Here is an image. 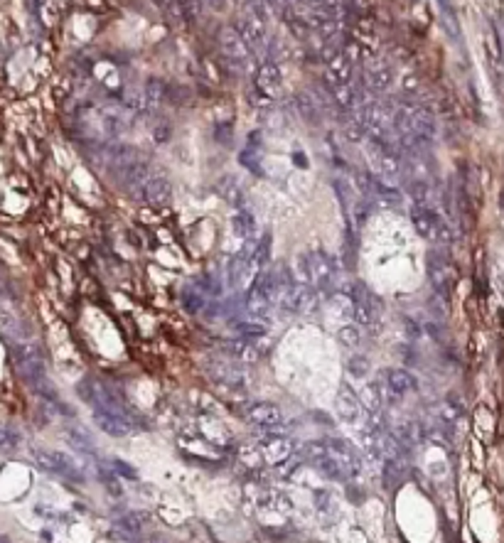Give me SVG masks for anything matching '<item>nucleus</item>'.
Masks as SVG:
<instances>
[{"instance_id": "nucleus-45", "label": "nucleus", "mask_w": 504, "mask_h": 543, "mask_svg": "<svg viewBox=\"0 0 504 543\" xmlns=\"http://www.w3.org/2000/svg\"><path fill=\"white\" fill-rule=\"evenodd\" d=\"M0 303H3V283H0Z\"/></svg>"}, {"instance_id": "nucleus-29", "label": "nucleus", "mask_w": 504, "mask_h": 543, "mask_svg": "<svg viewBox=\"0 0 504 543\" xmlns=\"http://www.w3.org/2000/svg\"><path fill=\"white\" fill-rule=\"evenodd\" d=\"M236 335L241 339H261L266 337V327L261 322H253V319H244V322H236Z\"/></svg>"}, {"instance_id": "nucleus-28", "label": "nucleus", "mask_w": 504, "mask_h": 543, "mask_svg": "<svg viewBox=\"0 0 504 543\" xmlns=\"http://www.w3.org/2000/svg\"><path fill=\"white\" fill-rule=\"evenodd\" d=\"M231 226H234L236 236H241V239H246V236H251L253 231H256V219H253V214L249 212H236L234 219H231Z\"/></svg>"}, {"instance_id": "nucleus-25", "label": "nucleus", "mask_w": 504, "mask_h": 543, "mask_svg": "<svg viewBox=\"0 0 504 543\" xmlns=\"http://www.w3.org/2000/svg\"><path fill=\"white\" fill-rule=\"evenodd\" d=\"M217 192L222 197H224L226 202H231V204H244V192H241V187H239V182H236L231 175H224V177H219L217 179Z\"/></svg>"}, {"instance_id": "nucleus-35", "label": "nucleus", "mask_w": 504, "mask_h": 543, "mask_svg": "<svg viewBox=\"0 0 504 543\" xmlns=\"http://www.w3.org/2000/svg\"><path fill=\"white\" fill-rule=\"evenodd\" d=\"M17 442H20L17 433L12 431L10 426H6L3 420H0V450H12V448H17Z\"/></svg>"}, {"instance_id": "nucleus-4", "label": "nucleus", "mask_w": 504, "mask_h": 543, "mask_svg": "<svg viewBox=\"0 0 504 543\" xmlns=\"http://www.w3.org/2000/svg\"><path fill=\"white\" fill-rule=\"evenodd\" d=\"M302 266H305V273L308 278L313 280V286L318 290H330L332 280H335V264H332V258L322 251H310L305 253L302 258Z\"/></svg>"}, {"instance_id": "nucleus-24", "label": "nucleus", "mask_w": 504, "mask_h": 543, "mask_svg": "<svg viewBox=\"0 0 504 543\" xmlns=\"http://www.w3.org/2000/svg\"><path fill=\"white\" fill-rule=\"evenodd\" d=\"M293 103H295L298 108V116H302L305 121H318L320 116V108H318V101H315V96L305 94V91H298L295 96H293Z\"/></svg>"}, {"instance_id": "nucleus-42", "label": "nucleus", "mask_w": 504, "mask_h": 543, "mask_svg": "<svg viewBox=\"0 0 504 543\" xmlns=\"http://www.w3.org/2000/svg\"><path fill=\"white\" fill-rule=\"evenodd\" d=\"M204 3H209V6L217 8V10H222V8L226 6V0H204Z\"/></svg>"}, {"instance_id": "nucleus-22", "label": "nucleus", "mask_w": 504, "mask_h": 543, "mask_svg": "<svg viewBox=\"0 0 504 543\" xmlns=\"http://www.w3.org/2000/svg\"><path fill=\"white\" fill-rule=\"evenodd\" d=\"M349 77H352V67L345 55H337L332 62H327V79L332 81V86L349 84Z\"/></svg>"}, {"instance_id": "nucleus-39", "label": "nucleus", "mask_w": 504, "mask_h": 543, "mask_svg": "<svg viewBox=\"0 0 504 543\" xmlns=\"http://www.w3.org/2000/svg\"><path fill=\"white\" fill-rule=\"evenodd\" d=\"M347 369L352 376H367V371H369V362H367L365 357H359V354H352V359L347 362Z\"/></svg>"}, {"instance_id": "nucleus-36", "label": "nucleus", "mask_w": 504, "mask_h": 543, "mask_svg": "<svg viewBox=\"0 0 504 543\" xmlns=\"http://www.w3.org/2000/svg\"><path fill=\"white\" fill-rule=\"evenodd\" d=\"M463 415V408H460L458 404H450V401H445V404L440 406V411H438V420H443V423H455V420Z\"/></svg>"}, {"instance_id": "nucleus-38", "label": "nucleus", "mask_w": 504, "mask_h": 543, "mask_svg": "<svg viewBox=\"0 0 504 543\" xmlns=\"http://www.w3.org/2000/svg\"><path fill=\"white\" fill-rule=\"evenodd\" d=\"M175 3V10L180 12V15H185L187 20H192V17L200 15V8H197V0H173Z\"/></svg>"}, {"instance_id": "nucleus-26", "label": "nucleus", "mask_w": 504, "mask_h": 543, "mask_svg": "<svg viewBox=\"0 0 504 543\" xmlns=\"http://www.w3.org/2000/svg\"><path fill=\"white\" fill-rule=\"evenodd\" d=\"M271 305H273V303H271L264 293L258 290V286H253L251 290H249L246 310L251 313V317H266V315H269V310H271Z\"/></svg>"}, {"instance_id": "nucleus-41", "label": "nucleus", "mask_w": 504, "mask_h": 543, "mask_svg": "<svg viewBox=\"0 0 504 543\" xmlns=\"http://www.w3.org/2000/svg\"><path fill=\"white\" fill-rule=\"evenodd\" d=\"M403 327H406V337L409 339H416V337H420V327H418V322H414V319H403Z\"/></svg>"}, {"instance_id": "nucleus-23", "label": "nucleus", "mask_w": 504, "mask_h": 543, "mask_svg": "<svg viewBox=\"0 0 504 543\" xmlns=\"http://www.w3.org/2000/svg\"><path fill=\"white\" fill-rule=\"evenodd\" d=\"M406 467H403V460H387L384 462V487L396 489L406 482Z\"/></svg>"}, {"instance_id": "nucleus-43", "label": "nucleus", "mask_w": 504, "mask_h": 543, "mask_svg": "<svg viewBox=\"0 0 504 543\" xmlns=\"http://www.w3.org/2000/svg\"><path fill=\"white\" fill-rule=\"evenodd\" d=\"M157 6H170V3H173V0H155Z\"/></svg>"}, {"instance_id": "nucleus-10", "label": "nucleus", "mask_w": 504, "mask_h": 543, "mask_svg": "<svg viewBox=\"0 0 504 543\" xmlns=\"http://www.w3.org/2000/svg\"><path fill=\"white\" fill-rule=\"evenodd\" d=\"M411 224H414V229L418 231L423 239L436 241V236H438V231H440L443 221H440V217L436 214V209H431V207H414V209H411Z\"/></svg>"}, {"instance_id": "nucleus-44", "label": "nucleus", "mask_w": 504, "mask_h": 543, "mask_svg": "<svg viewBox=\"0 0 504 543\" xmlns=\"http://www.w3.org/2000/svg\"><path fill=\"white\" fill-rule=\"evenodd\" d=\"M261 3H266V6H275L278 0H261Z\"/></svg>"}, {"instance_id": "nucleus-30", "label": "nucleus", "mask_w": 504, "mask_h": 543, "mask_svg": "<svg viewBox=\"0 0 504 543\" xmlns=\"http://www.w3.org/2000/svg\"><path fill=\"white\" fill-rule=\"evenodd\" d=\"M337 339L347 349H357L362 344V330H359V325H345L337 332Z\"/></svg>"}, {"instance_id": "nucleus-16", "label": "nucleus", "mask_w": 504, "mask_h": 543, "mask_svg": "<svg viewBox=\"0 0 504 543\" xmlns=\"http://www.w3.org/2000/svg\"><path fill=\"white\" fill-rule=\"evenodd\" d=\"M411 124H414V133H418L420 138L433 140L438 133V121L436 113L426 106H416L414 113H411Z\"/></svg>"}, {"instance_id": "nucleus-40", "label": "nucleus", "mask_w": 504, "mask_h": 543, "mask_svg": "<svg viewBox=\"0 0 504 543\" xmlns=\"http://www.w3.org/2000/svg\"><path fill=\"white\" fill-rule=\"evenodd\" d=\"M170 133H173V130H170V126H157V128L153 130V140H155V143H168Z\"/></svg>"}, {"instance_id": "nucleus-3", "label": "nucleus", "mask_w": 504, "mask_h": 543, "mask_svg": "<svg viewBox=\"0 0 504 543\" xmlns=\"http://www.w3.org/2000/svg\"><path fill=\"white\" fill-rule=\"evenodd\" d=\"M302 457H305V462H310L315 470H320L325 477H330V480L349 482L347 475H345V470H342V465L332 457L330 450H327L325 440L322 442H308V445L302 448Z\"/></svg>"}, {"instance_id": "nucleus-1", "label": "nucleus", "mask_w": 504, "mask_h": 543, "mask_svg": "<svg viewBox=\"0 0 504 543\" xmlns=\"http://www.w3.org/2000/svg\"><path fill=\"white\" fill-rule=\"evenodd\" d=\"M12 359H15V366L20 371L30 386H39L42 381H47L45 374V362H42V354H39L37 344L30 339L12 342Z\"/></svg>"}, {"instance_id": "nucleus-5", "label": "nucleus", "mask_w": 504, "mask_h": 543, "mask_svg": "<svg viewBox=\"0 0 504 543\" xmlns=\"http://www.w3.org/2000/svg\"><path fill=\"white\" fill-rule=\"evenodd\" d=\"M428 275H431L433 290L448 297L450 290H453V286H455V275H453V266H450V261L443 256L440 251H436V253L428 256Z\"/></svg>"}, {"instance_id": "nucleus-6", "label": "nucleus", "mask_w": 504, "mask_h": 543, "mask_svg": "<svg viewBox=\"0 0 504 543\" xmlns=\"http://www.w3.org/2000/svg\"><path fill=\"white\" fill-rule=\"evenodd\" d=\"M325 445L332 453V457L342 465L347 480H352V477L359 475V470H362V460H359V453L349 445L347 440H342V437H332V440H325Z\"/></svg>"}, {"instance_id": "nucleus-37", "label": "nucleus", "mask_w": 504, "mask_h": 543, "mask_svg": "<svg viewBox=\"0 0 504 543\" xmlns=\"http://www.w3.org/2000/svg\"><path fill=\"white\" fill-rule=\"evenodd\" d=\"M106 465L111 467L116 475L126 477V480H138V472H135V467H130L128 462H124V460H108Z\"/></svg>"}, {"instance_id": "nucleus-34", "label": "nucleus", "mask_w": 504, "mask_h": 543, "mask_svg": "<svg viewBox=\"0 0 504 543\" xmlns=\"http://www.w3.org/2000/svg\"><path fill=\"white\" fill-rule=\"evenodd\" d=\"M182 303H185V308H187V313H192V315H200L202 310L207 308V303H204V297H202V293H192V290H187V293H182Z\"/></svg>"}, {"instance_id": "nucleus-2", "label": "nucleus", "mask_w": 504, "mask_h": 543, "mask_svg": "<svg viewBox=\"0 0 504 543\" xmlns=\"http://www.w3.org/2000/svg\"><path fill=\"white\" fill-rule=\"evenodd\" d=\"M32 460L37 462L39 470L50 472V475L64 477L69 482H84V472L77 465V460L69 457L67 453H57V450L37 448L32 450Z\"/></svg>"}, {"instance_id": "nucleus-11", "label": "nucleus", "mask_w": 504, "mask_h": 543, "mask_svg": "<svg viewBox=\"0 0 504 543\" xmlns=\"http://www.w3.org/2000/svg\"><path fill=\"white\" fill-rule=\"evenodd\" d=\"M335 406H337V415H340L342 420H347V423H354V420H359V415H362V401H359L357 393L349 391L347 386H342L340 391H337Z\"/></svg>"}, {"instance_id": "nucleus-19", "label": "nucleus", "mask_w": 504, "mask_h": 543, "mask_svg": "<svg viewBox=\"0 0 504 543\" xmlns=\"http://www.w3.org/2000/svg\"><path fill=\"white\" fill-rule=\"evenodd\" d=\"M409 195L414 199L416 207H431L436 209V190L431 187L428 179H411L409 182Z\"/></svg>"}, {"instance_id": "nucleus-15", "label": "nucleus", "mask_w": 504, "mask_h": 543, "mask_svg": "<svg viewBox=\"0 0 504 543\" xmlns=\"http://www.w3.org/2000/svg\"><path fill=\"white\" fill-rule=\"evenodd\" d=\"M234 30L249 47H261L266 42L264 23H258V20H253V17H241V20H236Z\"/></svg>"}, {"instance_id": "nucleus-7", "label": "nucleus", "mask_w": 504, "mask_h": 543, "mask_svg": "<svg viewBox=\"0 0 504 543\" xmlns=\"http://www.w3.org/2000/svg\"><path fill=\"white\" fill-rule=\"evenodd\" d=\"M280 308L291 315H305L315 308V293L310 290L308 286H295L293 283L291 288L283 290L280 295Z\"/></svg>"}, {"instance_id": "nucleus-33", "label": "nucleus", "mask_w": 504, "mask_h": 543, "mask_svg": "<svg viewBox=\"0 0 504 543\" xmlns=\"http://www.w3.org/2000/svg\"><path fill=\"white\" fill-rule=\"evenodd\" d=\"M330 94H332V99L335 101H340L342 106H352L354 103V89H352V84H337V86H332L330 89Z\"/></svg>"}, {"instance_id": "nucleus-31", "label": "nucleus", "mask_w": 504, "mask_h": 543, "mask_svg": "<svg viewBox=\"0 0 504 543\" xmlns=\"http://www.w3.org/2000/svg\"><path fill=\"white\" fill-rule=\"evenodd\" d=\"M428 310H431V319L440 322L448 315V297L440 295V293H433L431 300H428Z\"/></svg>"}, {"instance_id": "nucleus-21", "label": "nucleus", "mask_w": 504, "mask_h": 543, "mask_svg": "<svg viewBox=\"0 0 504 543\" xmlns=\"http://www.w3.org/2000/svg\"><path fill=\"white\" fill-rule=\"evenodd\" d=\"M391 433L398 437L401 445H406V448H414V445H418V442L426 437V428L418 426L416 420H403V423H398Z\"/></svg>"}, {"instance_id": "nucleus-17", "label": "nucleus", "mask_w": 504, "mask_h": 543, "mask_svg": "<svg viewBox=\"0 0 504 543\" xmlns=\"http://www.w3.org/2000/svg\"><path fill=\"white\" fill-rule=\"evenodd\" d=\"M64 440L72 450L84 455H96V442L94 437L89 435V431H84L81 426H69L64 428Z\"/></svg>"}, {"instance_id": "nucleus-32", "label": "nucleus", "mask_w": 504, "mask_h": 543, "mask_svg": "<svg viewBox=\"0 0 504 543\" xmlns=\"http://www.w3.org/2000/svg\"><path fill=\"white\" fill-rule=\"evenodd\" d=\"M229 349H231V354H234V357L246 359V362H253V359L258 357V354H256V347H253V342H251V339H236Z\"/></svg>"}, {"instance_id": "nucleus-20", "label": "nucleus", "mask_w": 504, "mask_h": 543, "mask_svg": "<svg viewBox=\"0 0 504 543\" xmlns=\"http://www.w3.org/2000/svg\"><path fill=\"white\" fill-rule=\"evenodd\" d=\"M394 81V72L391 67H387V64H371L367 67V86H369L371 91H387L389 86H391Z\"/></svg>"}, {"instance_id": "nucleus-13", "label": "nucleus", "mask_w": 504, "mask_h": 543, "mask_svg": "<svg viewBox=\"0 0 504 543\" xmlns=\"http://www.w3.org/2000/svg\"><path fill=\"white\" fill-rule=\"evenodd\" d=\"M249 420L258 428H278L283 423V413L273 404H253L249 408Z\"/></svg>"}, {"instance_id": "nucleus-9", "label": "nucleus", "mask_w": 504, "mask_h": 543, "mask_svg": "<svg viewBox=\"0 0 504 543\" xmlns=\"http://www.w3.org/2000/svg\"><path fill=\"white\" fill-rule=\"evenodd\" d=\"M91 418H94V423H96L99 431H104L111 437H126L130 431H133V426H130L128 418H124V415H118V413H111V411L96 408Z\"/></svg>"}, {"instance_id": "nucleus-27", "label": "nucleus", "mask_w": 504, "mask_h": 543, "mask_svg": "<svg viewBox=\"0 0 504 543\" xmlns=\"http://www.w3.org/2000/svg\"><path fill=\"white\" fill-rule=\"evenodd\" d=\"M258 86L264 91H273L275 86L280 84V72H278V67H275L273 62H266L264 67L258 69Z\"/></svg>"}, {"instance_id": "nucleus-18", "label": "nucleus", "mask_w": 504, "mask_h": 543, "mask_svg": "<svg viewBox=\"0 0 504 543\" xmlns=\"http://www.w3.org/2000/svg\"><path fill=\"white\" fill-rule=\"evenodd\" d=\"M143 197L153 204H165L173 197V185L165 177H151L143 185Z\"/></svg>"}, {"instance_id": "nucleus-8", "label": "nucleus", "mask_w": 504, "mask_h": 543, "mask_svg": "<svg viewBox=\"0 0 504 543\" xmlns=\"http://www.w3.org/2000/svg\"><path fill=\"white\" fill-rule=\"evenodd\" d=\"M384 384H387L391 398H401L406 393L418 391V381L409 369H387L384 371Z\"/></svg>"}, {"instance_id": "nucleus-14", "label": "nucleus", "mask_w": 504, "mask_h": 543, "mask_svg": "<svg viewBox=\"0 0 504 543\" xmlns=\"http://www.w3.org/2000/svg\"><path fill=\"white\" fill-rule=\"evenodd\" d=\"M113 177H118L121 182H124V187H128V190H135V187H143L148 182V163H143V160H138L135 157L133 163L124 165V168L118 170Z\"/></svg>"}, {"instance_id": "nucleus-12", "label": "nucleus", "mask_w": 504, "mask_h": 543, "mask_svg": "<svg viewBox=\"0 0 504 543\" xmlns=\"http://www.w3.org/2000/svg\"><path fill=\"white\" fill-rule=\"evenodd\" d=\"M219 45H222V50H224V55L229 57V59H239V62H246L249 59V50H251V47L236 34L234 28H226L219 32Z\"/></svg>"}]
</instances>
